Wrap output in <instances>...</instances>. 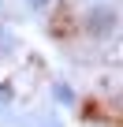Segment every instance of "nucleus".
<instances>
[{
    "mask_svg": "<svg viewBox=\"0 0 123 127\" xmlns=\"http://www.w3.org/2000/svg\"><path fill=\"white\" fill-rule=\"evenodd\" d=\"M86 34L93 37V41H108L116 30H119V11L112 8V4H97V8H90L86 11Z\"/></svg>",
    "mask_w": 123,
    "mask_h": 127,
    "instance_id": "f257e3e1",
    "label": "nucleus"
},
{
    "mask_svg": "<svg viewBox=\"0 0 123 127\" xmlns=\"http://www.w3.org/2000/svg\"><path fill=\"white\" fill-rule=\"evenodd\" d=\"M23 4H26V8H30V11H45V8H49V4H52V0H23Z\"/></svg>",
    "mask_w": 123,
    "mask_h": 127,
    "instance_id": "7ed1b4c3",
    "label": "nucleus"
},
{
    "mask_svg": "<svg viewBox=\"0 0 123 127\" xmlns=\"http://www.w3.org/2000/svg\"><path fill=\"white\" fill-rule=\"evenodd\" d=\"M52 97L64 105V108H75V105H78V94H75V86H67V82H52Z\"/></svg>",
    "mask_w": 123,
    "mask_h": 127,
    "instance_id": "f03ea898",
    "label": "nucleus"
},
{
    "mask_svg": "<svg viewBox=\"0 0 123 127\" xmlns=\"http://www.w3.org/2000/svg\"><path fill=\"white\" fill-rule=\"evenodd\" d=\"M0 101H11V86H0Z\"/></svg>",
    "mask_w": 123,
    "mask_h": 127,
    "instance_id": "20e7f679",
    "label": "nucleus"
}]
</instances>
